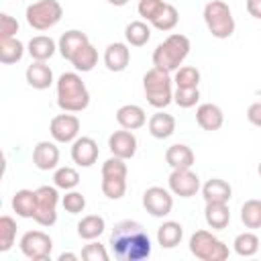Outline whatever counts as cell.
I'll return each mask as SVG.
<instances>
[{
    "label": "cell",
    "mask_w": 261,
    "mask_h": 261,
    "mask_svg": "<svg viewBox=\"0 0 261 261\" xmlns=\"http://www.w3.org/2000/svg\"><path fill=\"white\" fill-rule=\"evenodd\" d=\"M110 247L120 261H143L151 255V239L137 220H122L110 232Z\"/></svg>",
    "instance_id": "1"
},
{
    "label": "cell",
    "mask_w": 261,
    "mask_h": 261,
    "mask_svg": "<svg viewBox=\"0 0 261 261\" xmlns=\"http://www.w3.org/2000/svg\"><path fill=\"white\" fill-rule=\"evenodd\" d=\"M57 104L63 112H82L90 104V92L75 71H65L57 80Z\"/></svg>",
    "instance_id": "2"
},
{
    "label": "cell",
    "mask_w": 261,
    "mask_h": 261,
    "mask_svg": "<svg viewBox=\"0 0 261 261\" xmlns=\"http://www.w3.org/2000/svg\"><path fill=\"white\" fill-rule=\"evenodd\" d=\"M190 53V39L186 35L173 33L169 35L163 43H159L153 51V65L171 73L175 69H179L181 61L188 57Z\"/></svg>",
    "instance_id": "3"
},
{
    "label": "cell",
    "mask_w": 261,
    "mask_h": 261,
    "mask_svg": "<svg viewBox=\"0 0 261 261\" xmlns=\"http://www.w3.org/2000/svg\"><path fill=\"white\" fill-rule=\"evenodd\" d=\"M173 80L169 77L167 71L153 67L143 75V90L145 98L153 108H165L173 102V90H171Z\"/></svg>",
    "instance_id": "4"
},
{
    "label": "cell",
    "mask_w": 261,
    "mask_h": 261,
    "mask_svg": "<svg viewBox=\"0 0 261 261\" xmlns=\"http://www.w3.org/2000/svg\"><path fill=\"white\" fill-rule=\"evenodd\" d=\"M204 22L212 37L216 39H228L234 33V18L226 2L222 0H210L204 6Z\"/></svg>",
    "instance_id": "5"
},
{
    "label": "cell",
    "mask_w": 261,
    "mask_h": 261,
    "mask_svg": "<svg viewBox=\"0 0 261 261\" xmlns=\"http://www.w3.org/2000/svg\"><path fill=\"white\" fill-rule=\"evenodd\" d=\"M190 253L202 261H224L228 247L208 230H196L190 237Z\"/></svg>",
    "instance_id": "6"
},
{
    "label": "cell",
    "mask_w": 261,
    "mask_h": 261,
    "mask_svg": "<svg viewBox=\"0 0 261 261\" xmlns=\"http://www.w3.org/2000/svg\"><path fill=\"white\" fill-rule=\"evenodd\" d=\"M24 16L29 27H33L35 31H49L61 20L63 8L57 0H39L27 6Z\"/></svg>",
    "instance_id": "7"
},
{
    "label": "cell",
    "mask_w": 261,
    "mask_h": 261,
    "mask_svg": "<svg viewBox=\"0 0 261 261\" xmlns=\"http://www.w3.org/2000/svg\"><path fill=\"white\" fill-rule=\"evenodd\" d=\"M57 186H41L37 188V210H35V222L41 226H53L57 220Z\"/></svg>",
    "instance_id": "8"
},
{
    "label": "cell",
    "mask_w": 261,
    "mask_h": 261,
    "mask_svg": "<svg viewBox=\"0 0 261 261\" xmlns=\"http://www.w3.org/2000/svg\"><path fill=\"white\" fill-rule=\"evenodd\" d=\"M51 249H53V241L47 232L43 230H29L22 234L20 239V251L27 259L31 261H43V259H49L51 255Z\"/></svg>",
    "instance_id": "9"
},
{
    "label": "cell",
    "mask_w": 261,
    "mask_h": 261,
    "mask_svg": "<svg viewBox=\"0 0 261 261\" xmlns=\"http://www.w3.org/2000/svg\"><path fill=\"white\" fill-rule=\"evenodd\" d=\"M143 208H145L151 216L163 218V216H167V214L171 212V208H173V198H171V194H169L165 188H161V186H151V188H147L145 194H143Z\"/></svg>",
    "instance_id": "10"
},
{
    "label": "cell",
    "mask_w": 261,
    "mask_h": 261,
    "mask_svg": "<svg viewBox=\"0 0 261 261\" xmlns=\"http://www.w3.org/2000/svg\"><path fill=\"white\" fill-rule=\"evenodd\" d=\"M49 133H51L53 141H57V143H73L80 135V118L71 112L57 114L51 118Z\"/></svg>",
    "instance_id": "11"
},
{
    "label": "cell",
    "mask_w": 261,
    "mask_h": 261,
    "mask_svg": "<svg viewBox=\"0 0 261 261\" xmlns=\"http://www.w3.org/2000/svg\"><path fill=\"white\" fill-rule=\"evenodd\" d=\"M169 190L179 198H192L200 190V177L190 169H173L169 175Z\"/></svg>",
    "instance_id": "12"
},
{
    "label": "cell",
    "mask_w": 261,
    "mask_h": 261,
    "mask_svg": "<svg viewBox=\"0 0 261 261\" xmlns=\"http://www.w3.org/2000/svg\"><path fill=\"white\" fill-rule=\"evenodd\" d=\"M108 149L114 157H120V159H130L135 157L137 153V137L133 135V130H114L110 137H108Z\"/></svg>",
    "instance_id": "13"
},
{
    "label": "cell",
    "mask_w": 261,
    "mask_h": 261,
    "mask_svg": "<svg viewBox=\"0 0 261 261\" xmlns=\"http://www.w3.org/2000/svg\"><path fill=\"white\" fill-rule=\"evenodd\" d=\"M98 143L92 137H77L71 143V159L80 167H92L98 159Z\"/></svg>",
    "instance_id": "14"
},
{
    "label": "cell",
    "mask_w": 261,
    "mask_h": 261,
    "mask_svg": "<svg viewBox=\"0 0 261 261\" xmlns=\"http://www.w3.org/2000/svg\"><path fill=\"white\" fill-rule=\"evenodd\" d=\"M33 163L37 169L41 171H49V169H55L57 163H59V149L55 143L51 141H41L35 145L33 149Z\"/></svg>",
    "instance_id": "15"
},
{
    "label": "cell",
    "mask_w": 261,
    "mask_h": 261,
    "mask_svg": "<svg viewBox=\"0 0 261 261\" xmlns=\"http://www.w3.org/2000/svg\"><path fill=\"white\" fill-rule=\"evenodd\" d=\"M130 61V49L124 43H110L104 51V65L108 67V71H124L126 65Z\"/></svg>",
    "instance_id": "16"
},
{
    "label": "cell",
    "mask_w": 261,
    "mask_h": 261,
    "mask_svg": "<svg viewBox=\"0 0 261 261\" xmlns=\"http://www.w3.org/2000/svg\"><path fill=\"white\" fill-rule=\"evenodd\" d=\"M116 122H118L122 128H126V130H137V128L145 126L147 114H145V110H143L141 106H137V104H124V106H120V108L116 110Z\"/></svg>",
    "instance_id": "17"
},
{
    "label": "cell",
    "mask_w": 261,
    "mask_h": 261,
    "mask_svg": "<svg viewBox=\"0 0 261 261\" xmlns=\"http://www.w3.org/2000/svg\"><path fill=\"white\" fill-rule=\"evenodd\" d=\"M196 122L204 128V130H218L224 122V114L220 110V106L212 104V102H206V104H200L198 110H196Z\"/></svg>",
    "instance_id": "18"
},
{
    "label": "cell",
    "mask_w": 261,
    "mask_h": 261,
    "mask_svg": "<svg viewBox=\"0 0 261 261\" xmlns=\"http://www.w3.org/2000/svg\"><path fill=\"white\" fill-rule=\"evenodd\" d=\"M90 43V39H88V35L86 33H82V31H67V33H63L61 37H59V43H57V49H59V53H61V57L63 59H71L84 45H88Z\"/></svg>",
    "instance_id": "19"
},
{
    "label": "cell",
    "mask_w": 261,
    "mask_h": 261,
    "mask_svg": "<svg viewBox=\"0 0 261 261\" xmlns=\"http://www.w3.org/2000/svg\"><path fill=\"white\" fill-rule=\"evenodd\" d=\"M27 82L35 90H47L53 84V71L45 61H33L27 67Z\"/></svg>",
    "instance_id": "20"
},
{
    "label": "cell",
    "mask_w": 261,
    "mask_h": 261,
    "mask_svg": "<svg viewBox=\"0 0 261 261\" xmlns=\"http://www.w3.org/2000/svg\"><path fill=\"white\" fill-rule=\"evenodd\" d=\"M204 218L206 224L214 230H222L228 226L230 222V210L226 206V202H206V210H204Z\"/></svg>",
    "instance_id": "21"
},
{
    "label": "cell",
    "mask_w": 261,
    "mask_h": 261,
    "mask_svg": "<svg viewBox=\"0 0 261 261\" xmlns=\"http://www.w3.org/2000/svg\"><path fill=\"white\" fill-rule=\"evenodd\" d=\"M194 151L184 145V143H175L171 147H167L165 151V161L169 163L171 169H186V167H192L194 165Z\"/></svg>",
    "instance_id": "22"
},
{
    "label": "cell",
    "mask_w": 261,
    "mask_h": 261,
    "mask_svg": "<svg viewBox=\"0 0 261 261\" xmlns=\"http://www.w3.org/2000/svg\"><path fill=\"white\" fill-rule=\"evenodd\" d=\"M12 210L20 218H33L37 210V190H18L12 196Z\"/></svg>",
    "instance_id": "23"
},
{
    "label": "cell",
    "mask_w": 261,
    "mask_h": 261,
    "mask_svg": "<svg viewBox=\"0 0 261 261\" xmlns=\"http://www.w3.org/2000/svg\"><path fill=\"white\" fill-rule=\"evenodd\" d=\"M202 196L206 202H228L232 196V188L228 186V181L212 177L202 186Z\"/></svg>",
    "instance_id": "24"
},
{
    "label": "cell",
    "mask_w": 261,
    "mask_h": 261,
    "mask_svg": "<svg viewBox=\"0 0 261 261\" xmlns=\"http://www.w3.org/2000/svg\"><path fill=\"white\" fill-rule=\"evenodd\" d=\"M181 237H184V226L179 222H175V220H167L157 228V243L163 249L177 247L181 243Z\"/></svg>",
    "instance_id": "25"
},
{
    "label": "cell",
    "mask_w": 261,
    "mask_h": 261,
    "mask_svg": "<svg viewBox=\"0 0 261 261\" xmlns=\"http://www.w3.org/2000/svg\"><path fill=\"white\" fill-rule=\"evenodd\" d=\"M55 49H57L55 41L51 37H47V35H37V37H33L29 41V55L35 61H47V59H51L53 53H55Z\"/></svg>",
    "instance_id": "26"
},
{
    "label": "cell",
    "mask_w": 261,
    "mask_h": 261,
    "mask_svg": "<svg viewBox=\"0 0 261 261\" xmlns=\"http://www.w3.org/2000/svg\"><path fill=\"white\" fill-rule=\"evenodd\" d=\"M149 133L155 137V139H167L173 135L175 130V118L167 112H155L151 118H149Z\"/></svg>",
    "instance_id": "27"
},
{
    "label": "cell",
    "mask_w": 261,
    "mask_h": 261,
    "mask_svg": "<svg viewBox=\"0 0 261 261\" xmlns=\"http://www.w3.org/2000/svg\"><path fill=\"white\" fill-rule=\"evenodd\" d=\"M104 228H106V222H104V218L98 216V214H88V216H84V218L77 222V234H80V239H84V241H94V239H98V237L104 232Z\"/></svg>",
    "instance_id": "28"
},
{
    "label": "cell",
    "mask_w": 261,
    "mask_h": 261,
    "mask_svg": "<svg viewBox=\"0 0 261 261\" xmlns=\"http://www.w3.org/2000/svg\"><path fill=\"white\" fill-rule=\"evenodd\" d=\"M124 39H126V43H128L130 47H143V45H147L149 39H151V29H149V24L143 22V20H133V22H128L126 29H124Z\"/></svg>",
    "instance_id": "29"
},
{
    "label": "cell",
    "mask_w": 261,
    "mask_h": 261,
    "mask_svg": "<svg viewBox=\"0 0 261 261\" xmlns=\"http://www.w3.org/2000/svg\"><path fill=\"white\" fill-rule=\"evenodd\" d=\"M24 55V45L10 37V39H0V61L4 65H12L16 61H20Z\"/></svg>",
    "instance_id": "30"
},
{
    "label": "cell",
    "mask_w": 261,
    "mask_h": 261,
    "mask_svg": "<svg viewBox=\"0 0 261 261\" xmlns=\"http://www.w3.org/2000/svg\"><path fill=\"white\" fill-rule=\"evenodd\" d=\"M69 61H71V65H73L77 71H92L94 65L98 63V51H96V47H94L92 43H88V45H84Z\"/></svg>",
    "instance_id": "31"
},
{
    "label": "cell",
    "mask_w": 261,
    "mask_h": 261,
    "mask_svg": "<svg viewBox=\"0 0 261 261\" xmlns=\"http://www.w3.org/2000/svg\"><path fill=\"white\" fill-rule=\"evenodd\" d=\"M102 194L108 200H120L126 194V175H102Z\"/></svg>",
    "instance_id": "32"
},
{
    "label": "cell",
    "mask_w": 261,
    "mask_h": 261,
    "mask_svg": "<svg viewBox=\"0 0 261 261\" xmlns=\"http://www.w3.org/2000/svg\"><path fill=\"white\" fill-rule=\"evenodd\" d=\"M241 222L247 228H261V200H247L241 206Z\"/></svg>",
    "instance_id": "33"
},
{
    "label": "cell",
    "mask_w": 261,
    "mask_h": 261,
    "mask_svg": "<svg viewBox=\"0 0 261 261\" xmlns=\"http://www.w3.org/2000/svg\"><path fill=\"white\" fill-rule=\"evenodd\" d=\"M234 253L237 255H241V257H253L257 251H259V239H257V234L255 232H241V234H237V239H234Z\"/></svg>",
    "instance_id": "34"
},
{
    "label": "cell",
    "mask_w": 261,
    "mask_h": 261,
    "mask_svg": "<svg viewBox=\"0 0 261 261\" xmlns=\"http://www.w3.org/2000/svg\"><path fill=\"white\" fill-rule=\"evenodd\" d=\"M177 20H179V14H177V8L173 6V4H165V8L159 12V16L151 22L157 31H163V33H167V31H171V29H175V24H177Z\"/></svg>",
    "instance_id": "35"
},
{
    "label": "cell",
    "mask_w": 261,
    "mask_h": 261,
    "mask_svg": "<svg viewBox=\"0 0 261 261\" xmlns=\"http://www.w3.org/2000/svg\"><path fill=\"white\" fill-rule=\"evenodd\" d=\"M173 84H175V88H198L200 71L196 67H192V65H184V67L175 69Z\"/></svg>",
    "instance_id": "36"
},
{
    "label": "cell",
    "mask_w": 261,
    "mask_h": 261,
    "mask_svg": "<svg viewBox=\"0 0 261 261\" xmlns=\"http://www.w3.org/2000/svg\"><path fill=\"white\" fill-rule=\"evenodd\" d=\"M53 184H55L59 190L69 192V190L77 188V184H80V173H77L73 167H59V169L55 171V175H53Z\"/></svg>",
    "instance_id": "37"
},
{
    "label": "cell",
    "mask_w": 261,
    "mask_h": 261,
    "mask_svg": "<svg viewBox=\"0 0 261 261\" xmlns=\"http://www.w3.org/2000/svg\"><path fill=\"white\" fill-rule=\"evenodd\" d=\"M14 237H16V222L10 216H2L0 218V251H8L14 245Z\"/></svg>",
    "instance_id": "38"
},
{
    "label": "cell",
    "mask_w": 261,
    "mask_h": 261,
    "mask_svg": "<svg viewBox=\"0 0 261 261\" xmlns=\"http://www.w3.org/2000/svg\"><path fill=\"white\" fill-rule=\"evenodd\" d=\"M198 100H200L198 88H175L173 92V102L179 108H192L198 104Z\"/></svg>",
    "instance_id": "39"
},
{
    "label": "cell",
    "mask_w": 261,
    "mask_h": 261,
    "mask_svg": "<svg viewBox=\"0 0 261 261\" xmlns=\"http://www.w3.org/2000/svg\"><path fill=\"white\" fill-rule=\"evenodd\" d=\"M165 4H167V2H163V0H139L137 10H139V14H141L145 20L153 22V20L159 16V12L165 8Z\"/></svg>",
    "instance_id": "40"
},
{
    "label": "cell",
    "mask_w": 261,
    "mask_h": 261,
    "mask_svg": "<svg viewBox=\"0 0 261 261\" xmlns=\"http://www.w3.org/2000/svg\"><path fill=\"white\" fill-rule=\"evenodd\" d=\"M61 204H63L65 212H69V214H80V212H84V208H86V198H84L80 192L69 190V192L63 196Z\"/></svg>",
    "instance_id": "41"
},
{
    "label": "cell",
    "mask_w": 261,
    "mask_h": 261,
    "mask_svg": "<svg viewBox=\"0 0 261 261\" xmlns=\"http://www.w3.org/2000/svg\"><path fill=\"white\" fill-rule=\"evenodd\" d=\"M82 259H86V261H108V253H106L104 245L90 243L82 249Z\"/></svg>",
    "instance_id": "42"
},
{
    "label": "cell",
    "mask_w": 261,
    "mask_h": 261,
    "mask_svg": "<svg viewBox=\"0 0 261 261\" xmlns=\"http://www.w3.org/2000/svg\"><path fill=\"white\" fill-rule=\"evenodd\" d=\"M18 33V22L10 14L2 12L0 14V39H10Z\"/></svg>",
    "instance_id": "43"
},
{
    "label": "cell",
    "mask_w": 261,
    "mask_h": 261,
    "mask_svg": "<svg viewBox=\"0 0 261 261\" xmlns=\"http://www.w3.org/2000/svg\"><path fill=\"white\" fill-rule=\"evenodd\" d=\"M247 120L255 126H261V100L259 102H253L249 108H247Z\"/></svg>",
    "instance_id": "44"
},
{
    "label": "cell",
    "mask_w": 261,
    "mask_h": 261,
    "mask_svg": "<svg viewBox=\"0 0 261 261\" xmlns=\"http://www.w3.org/2000/svg\"><path fill=\"white\" fill-rule=\"evenodd\" d=\"M247 12L261 20V0H247Z\"/></svg>",
    "instance_id": "45"
},
{
    "label": "cell",
    "mask_w": 261,
    "mask_h": 261,
    "mask_svg": "<svg viewBox=\"0 0 261 261\" xmlns=\"http://www.w3.org/2000/svg\"><path fill=\"white\" fill-rule=\"evenodd\" d=\"M65 259H77V255L75 253H61L59 255V261H65Z\"/></svg>",
    "instance_id": "46"
},
{
    "label": "cell",
    "mask_w": 261,
    "mask_h": 261,
    "mask_svg": "<svg viewBox=\"0 0 261 261\" xmlns=\"http://www.w3.org/2000/svg\"><path fill=\"white\" fill-rule=\"evenodd\" d=\"M108 4H112V6H124V4H128V0H108Z\"/></svg>",
    "instance_id": "47"
},
{
    "label": "cell",
    "mask_w": 261,
    "mask_h": 261,
    "mask_svg": "<svg viewBox=\"0 0 261 261\" xmlns=\"http://www.w3.org/2000/svg\"><path fill=\"white\" fill-rule=\"evenodd\" d=\"M257 173H259V177H261V163L257 165Z\"/></svg>",
    "instance_id": "48"
}]
</instances>
